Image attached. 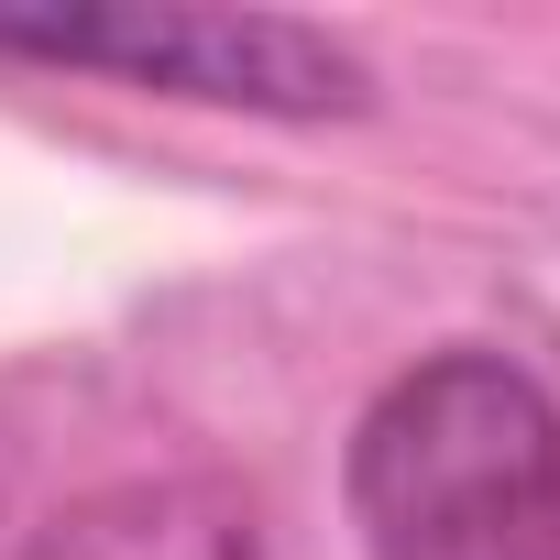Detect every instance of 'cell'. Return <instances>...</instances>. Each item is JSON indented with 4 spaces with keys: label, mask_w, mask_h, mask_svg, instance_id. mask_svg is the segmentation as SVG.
I'll list each match as a JSON object with an SVG mask.
<instances>
[{
    "label": "cell",
    "mask_w": 560,
    "mask_h": 560,
    "mask_svg": "<svg viewBox=\"0 0 560 560\" xmlns=\"http://www.w3.org/2000/svg\"><path fill=\"white\" fill-rule=\"evenodd\" d=\"M374 560H560V407L505 352L407 363L352 429Z\"/></svg>",
    "instance_id": "cell-1"
},
{
    "label": "cell",
    "mask_w": 560,
    "mask_h": 560,
    "mask_svg": "<svg viewBox=\"0 0 560 560\" xmlns=\"http://www.w3.org/2000/svg\"><path fill=\"white\" fill-rule=\"evenodd\" d=\"M0 56L100 67L165 100H231V110H363V56L264 23V12H0Z\"/></svg>",
    "instance_id": "cell-2"
}]
</instances>
